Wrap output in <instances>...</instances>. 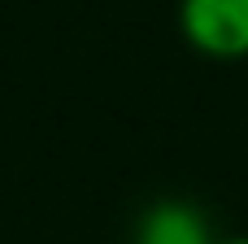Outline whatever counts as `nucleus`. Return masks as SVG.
<instances>
[{
  "label": "nucleus",
  "instance_id": "obj_1",
  "mask_svg": "<svg viewBox=\"0 0 248 244\" xmlns=\"http://www.w3.org/2000/svg\"><path fill=\"white\" fill-rule=\"evenodd\" d=\"M183 39L214 61L248 57V0H179Z\"/></svg>",
  "mask_w": 248,
  "mask_h": 244
},
{
  "label": "nucleus",
  "instance_id": "obj_3",
  "mask_svg": "<svg viewBox=\"0 0 248 244\" xmlns=\"http://www.w3.org/2000/svg\"><path fill=\"white\" fill-rule=\"evenodd\" d=\"M218 244H248V236H222Z\"/></svg>",
  "mask_w": 248,
  "mask_h": 244
},
{
  "label": "nucleus",
  "instance_id": "obj_2",
  "mask_svg": "<svg viewBox=\"0 0 248 244\" xmlns=\"http://www.w3.org/2000/svg\"><path fill=\"white\" fill-rule=\"evenodd\" d=\"M205 210L192 201H157L140 214L135 223V244H218Z\"/></svg>",
  "mask_w": 248,
  "mask_h": 244
}]
</instances>
